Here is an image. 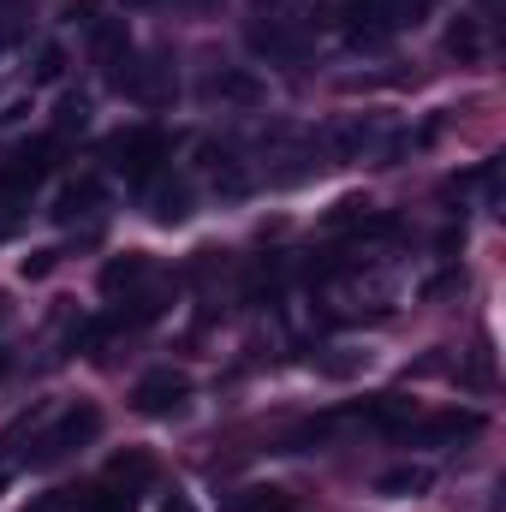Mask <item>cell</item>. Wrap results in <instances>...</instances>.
I'll return each mask as SVG.
<instances>
[{"mask_svg": "<svg viewBox=\"0 0 506 512\" xmlns=\"http://www.w3.org/2000/svg\"><path fill=\"white\" fill-rule=\"evenodd\" d=\"M30 78H36V84H60V78H66V48H60V42H42Z\"/></svg>", "mask_w": 506, "mask_h": 512, "instance_id": "16", "label": "cell"}, {"mask_svg": "<svg viewBox=\"0 0 506 512\" xmlns=\"http://www.w3.org/2000/svg\"><path fill=\"white\" fill-rule=\"evenodd\" d=\"M108 155H114V167H120L126 179H149V173H155V161L167 155V137H161L155 126L120 131V137L108 143Z\"/></svg>", "mask_w": 506, "mask_h": 512, "instance_id": "4", "label": "cell"}, {"mask_svg": "<svg viewBox=\"0 0 506 512\" xmlns=\"http://www.w3.org/2000/svg\"><path fill=\"white\" fill-rule=\"evenodd\" d=\"M429 483H435V471H429V465H393V471H381V477H376V495L405 501V495H423Z\"/></svg>", "mask_w": 506, "mask_h": 512, "instance_id": "9", "label": "cell"}, {"mask_svg": "<svg viewBox=\"0 0 506 512\" xmlns=\"http://www.w3.org/2000/svg\"><path fill=\"white\" fill-rule=\"evenodd\" d=\"M102 435V411L84 399V405H66L42 435H36V447H24V465H60L66 453H78V447H90Z\"/></svg>", "mask_w": 506, "mask_h": 512, "instance_id": "1", "label": "cell"}, {"mask_svg": "<svg viewBox=\"0 0 506 512\" xmlns=\"http://www.w3.org/2000/svg\"><path fill=\"white\" fill-rule=\"evenodd\" d=\"M161 512H191V501H185V495H173V501H167Z\"/></svg>", "mask_w": 506, "mask_h": 512, "instance_id": "22", "label": "cell"}, {"mask_svg": "<svg viewBox=\"0 0 506 512\" xmlns=\"http://www.w3.org/2000/svg\"><path fill=\"white\" fill-rule=\"evenodd\" d=\"M0 316H6V298H0Z\"/></svg>", "mask_w": 506, "mask_h": 512, "instance_id": "24", "label": "cell"}, {"mask_svg": "<svg viewBox=\"0 0 506 512\" xmlns=\"http://www.w3.org/2000/svg\"><path fill=\"white\" fill-rule=\"evenodd\" d=\"M131 6H149V0H131ZM173 6H209V0H173Z\"/></svg>", "mask_w": 506, "mask_h": 512, "instance_id": "23", "label": "cell"}, {"mask_svg": "<svg viewBox=\"0 0 506 512\" xmlns=\"http://www.w3.org/2000/svg\"><path fill=\"white\" fill-rule=\"evenodd\" d=\"M54 262H60V251L42 245V251H30L24 262H18V274H24V280H42V274H54Z\"/></svg>", "mask_w": 506, "mask_h": 512, "instance_id": "19", "label": "cell"}, {"mask_svg": "<svg viewBox=\"0 0 506 512\" xmlns=\"http://www.w3.org/2000/svg\"><path fill=\"white\" fill-rule=\"evenodd\" d=\"M108 84L131 96V102H143V108H161L167 96H173V66L161 60V54H137L131 48L120 66H108Z\"/></svg>", "mask_w": 506, "mask_h": 512, "instance_id": "2", "label": "cell"}, {"mask_svg": "<svg viewBox=\"0 0 506 512\" xmlns=\"http://www.w3.org/2000/svg\"><path fill=\"white\" fill-rule=\"evenodd\" d=\"M48 167H54V143H24V149H18V155L6 161L0 185H6V191H30V185H36V179H42Z\"/></svg>", "mask_w": 506, "mask_h": 512, "instance_id": "7", "label": "cell"}, {"mask_svg": "<svg viewBox=\"0 0 506 512\" xmlns=\"http://www.w3.org/2000/svg\"><path fill=\"white\" fill-rule=\"evenodd\" d=\"M185 399H191V376H185V370H173V364H161V370L137 376V387H131V405H137L143 417H167V411H179Z\"/></svg>", "mask_w": 506, "mask_h": 512, "instance_id": "3", "label": "cell"}, {"mask_svg": "<svg viewBox=\"0 0 506 512\" xmlns=\"http://www.w3.org/2000/svg\"><path fill=\"white\" fill-rule=\"evenodd\" d=\"M334 149H340V155H364V149H370V126H340L334 131Z\"/></svg>", "mask_w": 506, "mask_h": 512, "instance_id": "20", "label": "cell"}, {"mask_svg": "<svg viewBox=\"0 0 506 512\" xmlns=\"http://www.w3.org/2000/svg\"><path fill=\"white\" fill-rule=\"evenodd\" d=\"M0 489H6V477H0Z\"/></svg>", "mask_w": 506, "mask_h": 512, "instance_id": "26", "label": "cell"}, {"mask_svg": "<svg viewBox=\"0 0 506 512\" xmlns=\"http://www.w3.org/2000/svg\"><path fill=\"white\" fill-rule=\"evenodd\" d=\"M78 507H84V512H131V507H137V495H131V489H120V483H108V489L84 495Z\"/></svg>", "mask_w": 506, "mask_h": 512, "instance_id": "15", "label": "cell"}, {"mask_svg": "<svg viewBox=\"0 0 506 512\" xmlns=\"http://www.w3.org/2000/svg\"><path fill=\"white\" fill-rule=\"evenodd\" d=\"M149 477H155V459H149V453H137V447L114 453V465H108V483H120V489H131V495H137Z\"/></svg>", "mask_w": 506, "mask_h": 512, "instance_id": "11", "label": "cell"}, {"mask_svg": "<svg viewBox=\"0 0 506 512\" xmlns=\"http://www.w3.org/2000/svg\"><path fill=\"white\" fill-rule=\"evenodd\" d=\"M96 209H102V179H90V173H84V179H72V185L54 197V209H48V215H54L60 227H72L78 215H96Z\"/></svg>", "mask_w": 506, "mask_h": 512, "instance_id": "8", "label": "cell"}, {"mask_svg": "<svg viewBox=\"0 0 506 512\" xmlns=\"http://www.w3.org/2000/svg\"><path fill=\"white\" fill-rule=\"evenodd\" d=\"M477 429H483V417H477V411H441V417L405 423L399 435H405L411 447H453V441H471Z\"/></svg>", "mask_w": 506, "mask_h": 512, "instance_id": "5", "label": "cell"}, {"mask_svg": "<svg viewBox=\"0 0 506 512\" xmlns=\"http://www.w3.org/2000/svg\"><path fill=\"white\" fill-rule=\"evenodd\" d=\"M209 96H221V102H262V84H256L251 72H215Z\"/></svg>", "mask_w": 506, "mask_h": 512, "instance_id": "12", "label": "cell"}, {"mask_svg": "<svg viewBox=\"0 0 506 512\" xmlns=\"http://www.w3.org/2000/svg\"><path fill=\"white\" fill-rule=\"evenodd\" d=\"M90 126V102L84 96H60V108H54V131H84Z\"/></svg>", "mask_w": 506, "mask_h": 512, "instance_id": "17", "label": "cell"}, {"mask_svg": "<svg viewBox=\"0 0 506 512\" xmlns=\"http://www.w3.org/2000/svg\"><path fill=\"white\" fill-rule=\"evenodd\" d=\"M251 48L256 54H274V60H298V30H286L280 18H268V24H251Z\"/></svg>", "mask_w": 506, "mask_h": 512, "instance_id": "10", "label": "cell"}, {"mask_svg": "<svg viewBox=\"0 0 506 512\" xmlns=\"http://www.w3.org/2000/svg\"><path fill=\"white\" fill-rule=\"evenodd\" d=\"M149 221H155V227H185V221H191V185H185V179L149 185Z\"/></svg>", "mask_w": 506, "mask_h": 512, "instance_id": "6", "label": "cell"}, {"mask_svg": "<svg viewBox=\"0 0 506 512\" xmlns=\"http://www.w3.org/2000/svg\"><path fill=\"white\" fill-rule=\"evenodd\" d=\"M447 48H453L459 60H477V54H483V36H477V24H471V18H459V24L447 30Z\"/></svg>", "mask_w": 506, "mask_h": 512, "instance_id": "18", "label": "cell"}, {"mask_svg": "<svg viewBox=\"0 0 506 512\" xmlns=\"http://www.w3.org/2000/svg\"><path fill=\"white\" fill-rule=\"evenodd\" d=\"M72 507H78V495H72V489H60V495H42V501H30L24 512H72Z\"/></svg>", "mask_w": 506, "mask_h": 512, "instance_id": "21", "label": "cell"}, {"mask_svg": "<svg viewBox=\"0 0 506 512\" xmlns=\"http://www.w3.org/2000/svg\"><path fill=\"white\" fill-rule=\"evenodd\" d=\"M149 274V262L143 256H114L108 268H102V292H126V286H137Z\"/></svg>", "mask_w": 506, "mask_h": 512, "instance_id": "14", "label": "cell"}, {"mask_svg": "<svg viewBox=\"0 0 506 512\" xmlns=\"http://www.w3.org/2000/svg\"><path fill=\"white\" fill-rule=\"evenodd\" d=\"M0 370H6V352H0Z\"/></svg>", "mask_w": 506, "mask_h": 512, "instance_id": "25", "label": "cell"}, {"mask_svg": "<svg viewBox=\"0 0 506 512\" xmlns=\"http://www.w3.org/2000/svg\"><path fill=\"white\" fill-rule=\"evenodd\" d=\"M221 512H292V501H286L280 489H239Z\"/></svg>", "mask_w": 506, "mask_h": 512, "instance_id": "13", "label": "cell"}]
</instances>
